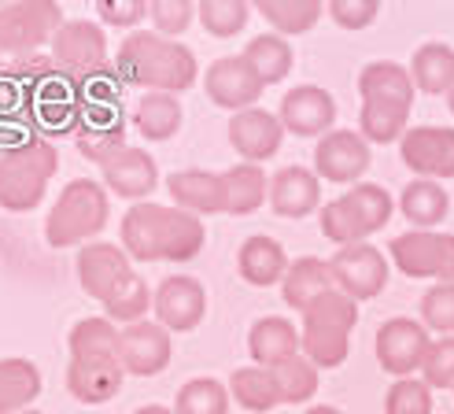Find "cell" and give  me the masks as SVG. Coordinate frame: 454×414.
I'll return each mask as SVG.
<instances>
[{"instance_id":"cell-1","label":"cell","mask_w":454,"mask_h":414,"mask_svg":"<svg viewBox=\"0 0 454 414\" xmlns=\"http://www.w3.org/2000/svg\"><path fill=\"white\" fill-rule=\"evenodd\" d=\"M207 244L200 215L163 203H133L122 219V248L137 263H189Z\"/></svg>"},{"instance_id":"cell-2","label":"cell","mask_w":454,"mask_h":414,"mask_svg":"<svg viewBox=\"0 0 454 414\" xmlns=\"http://www.w3.org/2000/svg\"><path fill=\"white\" fill-rule=\"evenodd\" d=\"M358 133L370 145H392L403 141V133L411 130V107H414V78L403 63L377 60L362 67L358 75Z\"/></svg>"},{"instance_id":"cell-3","label":"cell","mask_w":454,"mask_h":414,"mask_svg":"<svg viewBox=\"0 0 454 414\" xmlns=\"http://www.w3.org/2000/svg\"><path fill=\"white\" fill-rule=\"evenodd\" d=\"M119 75L126 85H145L152 93H185L196 85L200 63L196 52L181 41H170L155 30H133L119 44Z\"/></svg>"},{"instance_id":"cell-4","label":"cell","mask_w":454,"mask_h":414,"mask_svg":"<svg viewBox=\"0 0 454 414\" xmlns=\"http://www.w3.org/2000/svg\"><path fill=\"white\" fill-rule=\"evenodd\" d=\"M19 78L27 82V115L30 130L44 141L63 133H74L82 123V89L71 75H63L52 56H22L12 63Z\"/></svg>"},{"instance_id":"cell-5","label":"cell","mask_w":454,"mask_h":414,"mask_svg":"<svg viewBox=\"0 0 454 414\" xmlns=\"http://www.w3.org/2000/svg\"><path fill=\"white\" fill-rule=\"evenodd\" d=\"M59 171V152L44 137H30L27 145L0 152V207L12 215H27L44 200L52 174Z\"/></svg>"},{"instance_id":"cell-6","label":"cell","mask_w":454,"mask_h":414,"mask_svg":"<svg viewBox=\"0 0 454 414\" xmlns=\"http://www.w3.org/2000/svg\"><path fill=\"white\" fill-rule=\"evenodd\" d=\"M358 322V304L340 289L325 292L322 300H314L303 311V355L317 366V370H336L351 352V333Z\"/></svg>"},{"instance_id":"cell-7","label":"cell","mask_w":454,"mask_h":414,"mask_svg":"<svg viewBox=\"0 0 454 414\" xmlns=\"http://www.w3.org/2000/svg\"><path fill=\"white\" fill-rule=\"evenodd\" d=\"M107 189L93 178H74L67 181L59 200L52 203L49 219H44V241L52 248H74L97 237L107 226Z\"/></svg>"},{"instance_id":"cell-8","label":"cell","mask_w":454,"mask_h":414,"mask_svg":"<svg viewBox=\"0 0 454 414\" xmlns=\"http://www.w3.org/2000/svg\"><path fill=\"white\" fill-rule=\"evenodd\" d=\"M395 211V200L373 181H358L355 189L336 196L322 207V234L336 241L340 248L348 244H366L370 234L388 226Z\"/></svg>"},{"instance_id":"cell-9","label":"cell","mask_w":454,"mask_h":414,"mask_svg":"<svg viewBox=\"0 0 454 414\" xmlns=\"http://www.w3.org/2000/svg\"><path fill=\"white\" fill-rule=\"evenodd\" d=\"M63 8L56 0H15L0 4V52L15 60L34 56L41 44H52L63 27Z\"/></svg>"},{"instance_id":"cell-10","label":"cell","mask_w":454,"mask_h":414,"mask_svg":"<svg viewBox=\"0 0 454 414\" xmlns=\"http://www.w3.org/2000/svg\"><path fill=\"white\" fill-rule=\"evenodd\" d=\"M388 256L406 278H436V285H454V234L411 229L388 244Z\"/></svg>"},{"instance_id":"cell-11","label":"cell","mask_w":454,"mask_h":414,"mask_svg":"<svg viewBox=\"0 0 454 414\" xmlns=\"http://www.w3.org/2000/svg\"><path fill=\"white\" fill-rule=\"evenodd\" d=\"M52 63L74 82L97 75L107 67V37L97 22L89 19H67L59 34L52 37Z\"/></svg>"},{"instance_id":"cell-12","label":"cell","mask_w":454,"mask_h":414,"mask_svg":"<svg viewBox=\"0 0 454 414\" xmlns=\"http://www.w3.org/2000/svg\"><path fill=\"white\" fill-rule=\"evenodd\" d=\"M329 274L333 285L351 296V300H373L377 292H384L388 285V263H384V251H377L373 244H348L340 248L329 259Z\"/></svg>"},{"instance_id":"cell-13","label":"cell","mask_w":454,"mask_h":414,"mask_svg":"<svg viewBox=\"0 0 454 414\" xmlns=\"http://www.w3.org/2000/svg\"><path fill=\"white\" fill-rule=\"evenodd\" d=\"M428 348H433L428 330L414 318H392L377 330V362L384 374H392L399 381L421 370Z\"/></svg>"},{"instance_id":"cell-14","label":"cell","mask_w":454,"mask_h":414,"mask_svg":"<svg viewBox=\"0 0 454 414\" xmlns=\"http://www.w3.org/2000/svg\"><path fill=\"white\" fill-rule=\"evenodd\" d=\"M133 274H137V270H133L126 248H119V244L97 241V244H85L78 251V282L100 304H107L111 296H115L133 278Z\"/></svg>"},{"instance_id":"cell-15","label":"cell","mask_w":454,"mask_h":414,"mask_svg":"<svg viewBox=\"0 0 454 414\" xmlns=\"http://www.w3.org/2000/svg\"><path fill=\"white\" fill-rule=\"evenodd\" d=\"M370 171V141L355 130H333L314 145V174L348 186Z\"/></svg>"},{"instance_id":"cell-16","label":"cell","mask_w":454,"mask_h":414,"mask_svg":"<svg viewBox=\"0 0 454 414\" xmlns=\"http://www.w3.org/2000/svg\"><path fill=\"white\" fill-rule=\"evenodd\" d=\"M403 163L425 181L454 178V130L450 126H414L399 141Z\"/></svg>"},{"instance_id":"cell-17","label":"cell","mask_w":454,"mask_h":414,"mask_svg":"<svg viewBox=\"0 0 454 414\" xmlns=\"http://www.w3.org/2000/svg\"><path fill=\"white\" fill-rule=\"evenodd\" d=\"M155 322L170 333L196 330L203 314H207V289H203L189 274H174V278L159 282L155 289Z\"/></svg>"},{"instance_id":"cell-18","label":"cell","mask_w":454,"mask_h":414,"mask_svg":"<svg viewBox=\"0 0 454 414\" xmlns=\"http://www.w3.org/2000/svg\"><path fill=\"white\" fill-rule=\"evenodd\" d=\"M74 145L78 155L89 163L107 167L119 152H126V115L122 107H85L82 123L74 130Z\"/></svg>"},{"instance_id":"cell-19","label":"cell","mask_w":454,"mask_h":414,"mask_svg":"<svg viewBox=\"0 0 454 414\" xmlns=\"http://www.w3.org/2000/svg\"><path fill=\"white\" fill-rule=\"evenodd\" d=\"M278 119L296 137H325L333 133V123H336V100L322 85H296L281 97Z\"/></svg>"},{"instance_id":"cell-20","label":"cell","mask_w":454,"mask_h":414,"mask_svg":"<svg viewBox=\"0 0 454 414\" xmlns=\"http://www.w3.org/2000/svg\"><path fill=\"white\" fill-rule=\"evenodd\" d=\"M126 366L119 355H78L67 366V388L82 403H107L122 393Z\"/></svg>"},{"instance_id":"cell-21","label":"cell","mask_w":454,"mask_h":414,"mask_svg":"<svg viewBox=\"0 0 454 414\" xmlns=\"http://www.w3.org/2000/svg\"><path fill=\"white\" fill-rule=\"evenodd\" d=\"M203 89H207V97L225 107V111H247L255 107V100L262 97V85L259 78L252 75V67H247L244 56H222L207 67V78H203Z\"/></svg>"},{"instance_id":"cell-22","label":"cell","mask_w":454,"mask_h":414,"mask_svg":"<svg viewBox=\"0 0 454 414\" xmlns=\"http://www.w3.org/2000/svg\"><path fill=\"white\" fill-rule=\"evenodd\" d=\"M119 359L126 366V374L155 378L170 362V330H163L159 322H133V326L122 330Z\"/></svg>"},{"instance_id":"cell-23","label":"cell","mask_w":454,"mask_h":414,"mask_svg":"<svg viewBox=\"0 0 454 414\" xmlns=\"http://www.w3.org/2000/svg\"><path fill=\"white\" fill-rule=\"evenodd\" d=\"M281 137H285V126L278 115H270L262 107H247V111H237L230 119V145L247 159V163H262V159L278 155L281 148Z\"/></svg>"},{"instance_id":"cell-24","label":"cell","mask_w":454,"mask_h":414,"mask_svg":"<svg viewBox=\"0 0 454 414\" xmlns=\"http://www.w3.org/2000/svg\"><path fill=\"white\" fill-rule=\"evenodd\" d=\"M322 203V181L307 167H281L270 178V207L281 219H307Z\"/></svg>"},{"instance_id":"cell-25","label":"cell","mask_w":454,"mask_h":414,"mask_svg":"<svg viewBox=\"0 0 454 414\" xmlns=\"http://www.w3.org/2000/svg\"><path fill=\"white\" fill-rule=\"evenodd\" d=\"M100 171H104V189L122 200H145L159 186V167L145 148H126Z\"/></svg>"},{"instance_id":"cell-26","label":"cell","mask_w":454,"mask_h":414,"mask_svg":"<svg viewBox=\"0 0 454 414\" xmlns=\"http://www.w3.org/2000/svg\"><path fill=\"white\" fill-rule=\"evenodd\" d=\"M247 352H252L255 366L278 370V366H285L288 359L303 355V340H300L292 322H285L278 314H266L252 326V333H247Z\"/></svg>"},{"instance_id":"cell-27","label":"cell","mask_w":454,"mask_h":414,"mask_svg":"<svg viewBox=\"0 0 454 414\" xmlns=\"http://www.w3.org/2000/svg\"><path fill=\"white\" fill-rule=\"evenodd\" d=\"M170 200L189 215H222L225 211V186L222 174L211 171H177L167 178Z\"/></svg>"},{"instance_id":"cell-28","label":"cell","mask_w":454,"mask_h":414,"mask_svg":"<svg viewBox=\"0 0 454 414\" xmlns=\"http://www.w3.org/2000/svg\"><path fill=\"white\" fill-rule=\"evenodd\" d=\"M288 256H285V248L274 241V237H247L237 251V270H240V278L247 285H259V289H270V285H278L285 282V274H288Z\"/></svg>"},{"instance_id":"cell-29","label":"cell","mask_w":454,"mask_h":414,"mask_svg":"<svg viewBox=\"0 0 454 414\" xmlns=\"http://www.w3.org/2000/svg\"><path fill=\"white\" fill-rule=\"evenodd\" d=\"M333 274H329V259L317 256H303L288 267L285 282H281V300L296 311H307L314 300H322L325 292H333Z\"/></svg>"},{"instance_id":"cell-30","label":"cell","mask_w":454,"mask_h":414,"mask_svg":"<svg viewBox=\"0 0 454 414\" xmlns=\"http://www.w3.org/2000/svg\"><path fill=\"white\" fill-rule=\"evenodd\" d=\"M411 78L414 89L428 97H440L454 89V49L443 41H425L411 60Z\"/></svg>"},{"instance_id":"cell-31","label":"cell","mask_w":454,"mask_h":414,"mask_svg":"<svg viewBox=\"0 0 454 414\" xmlns=\"http://www.w3.org/2000/svg\"><path fill=\"white\" fill-rule=\"evenodd\" d=\"M399 211L406 215V222H411V226L433 229V226H440L450 215V196H447V189L440 186V181L418 178V181H411V186L403 189Z\"/></svg>"},{"instance_id":"cell-32","label":"cell","mask_w":454,"mask_h":414,"mask_svg":"<svg viewBox=\"0 0 454 414\" xmlns=\"http://www.w3.org/2000/svg\"><path fill=\"white\" fill-rule=\"evenodd\" d=\"M222 186H225V215H252L270 196L266 174L255 163H237L222 171Z\"/></svg>"},{"instance_id":"cell-33","label":"cell","mask_w":454,"mask_h":414,"mask_svg":"<svg viewBox=\"0 0 454 414\" xmlns=\"http://www.w3.org/2000/svg\"><path fill=\"white\" fill-rule=\"evenodd\" d=\"M41 396V370L30 359H0V414H19Z\"/></svg>"},{"instance_id":"cell-34","label":"cell","mask_w":454,"mask_h":414,"mask_svg":"<svg viewBox=\"0 0 454 414\" xmlns=\"http://www.w3.org/2000/svg\"><path fill=\"white\" fill-rule=\"evenodd\" d=\"M230 396L237 400V407L262 414L281 403V388H278L274 370H266V366H240L230 378Z\"/></svg>"},{"instance_id":"cell-35","label":"cell","mask_w":454,"mask_h":414,"mask_svg":"<svg viewBox=\"0 0 454 414\" xmlns=\"http://www.w3.org/2000/svg\"><path fill=\"white\" fill-rule=\"evenodd\" d=\"M240 56L247 60V67H252V75L259 78L262 89L285 82L292 71V44L278 34H259Z\"/></svg>"},{"instance_id":"cell-36","label":"cell","mask_w":454,"mask_h":414,"mask_svg":"<svg viewBox=\"0 0 454 414\" xmlns=\"http://www.w3.org/2000/svg\"><path fill=\"white\" fill-rule=\"evenodd\" d=\"M181 104H177V97H170V93H145L141 97V104H137V111H133V126L141 130V137L145 141H170V137L181 130Z\"/></svg>"},{"instance_id":"cell-37","label":"cell","mask_w":454,"mask_h":414,"mask_svg":"<svg viewBox=\"0 0 454 414\" xmlns=\"http://www.w3.org/2000/svg\"><path fill=\"white\" fill-rule=\"evenodd\" d=\"M255 12L274 27L278 37H300L310 27H317V19L325 15V4H317V0H259Z\"/></svg>"},{"instance_id":"cell-38","label":"cell","mask_w":454,"mask_h":414,"mask_svg":"<svg viewBox=\"0 0 454 414\" xmlns=\"http://www.w3.org/2000/svg\"><path fill=\"white\" fill-rule=\"evenodd\" d=\"M71 359L78 355H119V344H122V330L104 318H82L78 326L71 330Z\"/></svg>"},{"instance_id":"cell-39","label":"cell","mask_w":454,"mask_h":414,"mask_svg":"<svg viewBox=\"0 0 454 414\" xmlns=\"http://www.w3.org/2000/svg\"><path fill=\"white\" fill-rule=\"evenodd\" d=\"M174 414H230V388L215 378H192L181 385Z\"/></svg>"},{"instance_id":"cell-40","label":"cell","mask_w":454,"mask_h":414,"mask_svg":"<svg viewBox=\"0 0 454 414\" xmlns=\"http://www.w3.org/2000/svg\"><path fill=\"white\" fill-rule=\"evenodd\" d=\"M196 15L211 37H237L247 27L252 4H244V0H203V4H196Z\"/></svg>"},{"instance_id":"cell-41","label":"cell","mask_w":454,"mask_h":414,"mask_svg":"<svg viewBox=\"0 0 454 414\" xmlns=\"http://www.w3.org/2000/svg\"><path fill=\"white\" fill-rule=\"evenodd\" d=\"M274 378H278V388H281V403L296 407V403H307L317 393V366L307 355H296L285 366H278Z\"/></svg>"},{"instance_id":"cell-42","label":"cell","mask_w":454,"mask_h":414,"mask_svg":"<svg viewBox=\"0 0 454 414\" xmlns=\"http://www.w3.org/2000/svg\"><path fill=\"white\" fill-rule=\"evenodd\" d=\"M148 304H155V292L148 289V282L141 278V274H133V278L104 304V311H107L111 322H126V326H133V322H141L148 314Z\"/></svg>"},{"instance_id":"cell-43","label":"cell","mask_w":454,"mask_h":414,"mask_svg":"<svg viewBox=\"0 0 454 414\" xmlns=\"http://www.w3.org/2000/svg\"><path fill=\"white\" fill-rule=\"evenodd\" d=\"M82 89V104L85 107H122V93H126V78L119 75V67H104V71L89 75L78 82Z\"/></svg>"},{"instance_id":"cell-44","label":"cell","mask_w":454,"mask_h":414,"mask_svg":"<svg viewBox=\"0 0 454 414\" xmlns=\"http://www.w3.org/2000/svg\"><path fill=\"white\" fill-rule=\"evenodd\" d=\"M148 19H152L155 34L177 41L181 34L192 27L196 4H192V0H152V4H148Z\"/></svg>"},{"instance_id":"cell-45","label":"cell","mask_w":454,"mask_h":414,"mask_svg":"<svg viewBox=\"0 0 454 414\" xmlns=\"http://www.w3.org/2000/svg\"><path fill=\"white\" fill-rule=\"evenodd\" d=\"M421 326L454 337V285H433L421 296Z\"/></svg>"},{"instance_id":"cell-46","label":"cell","mask_w":454,"mask_h":414,"mask_svg":"<svg viewBox=\"0 0 454 414\" xmlns=\"http://www.w3.org/2000/svg\"><path fill=\"white\" fill-rule=\"evenodd\" d=\"M384 414H433V396H428V385L403 378L388 388V400H384Z\"/></svg>"},{"instance_id":"cell-47","label":"cell","mask_w":454,"mask_h":414,"mask_svg":"<svg viewBox=\"0 0 454 414\" xmlns=\"http://www.w3.org/2000/svg\"><path fill=\"white\" fill-rule=\"evenodd\" d=\"M421 378L428 388H454V337L433 340L421 366Z\"/></svg>"},{"instance_id":"cell-48","label":"cell","mask_w":454,"mask_h":414,"mask_svg":"<svg viewBox=\"0 0 454 414\" xmlns=\"http://www.w3.org/2000/svg\"><path fill=\"white\" fill-rule=\"evenodd\" d=\"M329 15H333L336 27H344V30H366L380 15V4L377 0H333Z\"/></svg>"},{"instance_id":"cell-49","label":"cell","mask_w":454,"mask_h":414,"mask_svg":"<svg viewBox=\"0 0 454 414\" xmlns=\"http://www.w3.org/2000/svg\"><path fill=\"white\" fill-rule=\"evenodd\" d=\"M97 15L107 27H141L148 19V0H97Z\"/></svg>"},{"instance_id":"cell-50","label":"cell","mask_w":454,"mask_h":414,"mask_svg":"<svg viewBox=\"0 0 454 414\" xmlns=\"http://www.w3.org/2000/svg\"><path fill=\"white\" fill-rule=\"evenodd\" d=\"M133 414H174L170 407H159V403H148V407H137Z\"/></svg>"},{"instance_id":"cell-51","label":"cell","mask_w":454,"mask_h":414,"mask_svg":"<svg viewBox=\"0 0 454 414\" xmlns=\"http://www.w3.org/2000/svg\"><path fill=\"white\" fill-rule=\"evenodd\" d=\"M303 414H340L336 407H310V410H303Z\"/></svg>"},{"instance_id":"cell-52","label":"cell","mask_w":454,"mask_h":414,"mask_svg":"<svg viewBox=\"0 0 454 414\" xmlns=\"http://www.w3.org/2000/svg\"><path fill=\"white\" fill-rule=\"evenodd\" d=\"M447 104H450V115H454V89H450V93H447Z\"/></svg>"},{"instance_id":"cell-53","label":"cell","mask_w":454,"mask_h":414,"mask_svg":"<svg viewBox=\"0 0 454 414\" xmlns=\"http://www.w3.org/2000/svg\"><path fill=\"white\" fill-rule=\"evenodd\" d=\"M19 414H41V410H19Z\"/></svg>"},{"instance_id":"cell-54","label":"cell","mask_w":454,"mask_h":414,"mask_svg":"<svg viewBox=\"0 0 454 414\" xmlns=\"http://www.w3.org/2000/svg\"><path fill=\"white\" fill-rule=\"evenodd\" d=\"M0 71H4V67H0Z\"/></svg>"}]
</instances>
